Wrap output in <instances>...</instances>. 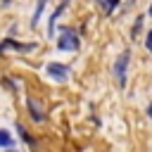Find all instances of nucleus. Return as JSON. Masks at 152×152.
I'll return each instance as SVG.
<instances>
[{"instance_id":"9d476101","label":"nucleus","mask_w":152,"mask_h":152,"mask_svg":"<svg viewBox=\"0 0 152 152\" xmlns=\"http://www.w3.org/2000/svg\"><path fill=\"white\" fill-rule=\"evenodd\" d=\"M145 48H147V52H152V31L145 33Z\"/></svg>"},{"instance_id":"39448f33","label":"nucleus","mask_w":152,"mask_h":152,"mask_svg":"<svg viewBox=\"0 0 152 152\" xmlns=\"http://www.w3.org/2000/svg\"><path fill=\"white\" fill-rule=\"evenodd\" d=\"M66 5H69V0H62V5H59V7H57L52 14H50V21H48V36H50V38L55 36V26H57V19H59V17H62V12L66 10Z\"/></svg>"},{"instance_id":"ddd939ff","label":"nucleus","mask_w":152,"mask_h":152,"mask_svg":"<svg viewBox=\"0 0 152 152\" xmlns=\"http://www.w3.org/2000/svg\"><path fill=\"white\" fill-rule=\"evenodd\" d=\"M2 5H10V0H2Z\"/></svg>"},{"instance_id":"0eeeda50","label":"nucleus","mask_w":152,"mask_h":152,"mask_svg":"<svg viewBox=\"0 0 152 152\" xmlns=\"http://www.w3.org/2000/svg\"><path fill=\"white\" fill-rule=\"evenodd\" d=\"M95 2H97V5L107 12V14H112V12L119 7V0H95Z\"/></svg>"},{"instance_id":"423d86ee","label":"nucleus","mask_w":152,"mask_h":152,"mask_svg":"<svg viewBox=\"0 0 152 152\" xmlns=\"http://www.w3.org/2000/svg\"><path fill=\"white\" fill-rule=\"evenodd\" d=\"M45 5H48V0H38V2H36V10H33V17H31V26H38V21H40V14H43V10H45Z\"/></svg>"},{"instance_id":"f257e3e1","label":"nucleus","mask_w":152,"mask_h":152,"mask_svg":"<svg viewBox=\"0 0 152 152\" xmlns=\"http://www.w3.org/2000/svg\"><path fill=\"white\" fill-rule=\"evenodd\" d=\"M128 64H131V52L128 50H124L116 59H114V66H112V74H114V81H116V86H126V81H128Z\"/></svg>"},{"instance_id":"7ed1b4c3","label":"nucleus","mask_w":152,"mask_h":152,"mask_svg":"<svg viewBox=\"0 0 152 152\" xmlns=\"http://www.w3.org/2000/svg\"><path fill=\"white\" fill-rule=\"evenodd\" d=\"M45 74L52 78V81H66L69 78V66L66 64H62V62H48L45 64Z\"/></svg>"},{"instance_id":"1a4fd4ad","label":"nucleus","mask_w":152,"mask_h":152,"mask_svg":"<svg viewBox=\"0 0 152 152\" xmlns=\"http://www.w3.org/2000/svg\"><path fill=\"white\" fill-rule=\"evenodd\" d=\"M142 21H145V17H138V19H135V24H133V31H131V36H138V33H140V28H142Z\"/></svg>"},{"instance_id":"f03ea898","label":"nucleus","mask_w":152,"mask_h":152,"mask_svg":"<svg viewBox=\"0 0 152 152\" xmlns=\"http://www.w3.org/2000/svg\"><path fill=\"white\" fill-rule=\"evenodd\" d=\"M81 48V40H78V33L74 28H62L59 31V38H57V50L62 52H76Z\"/></svg>"},{"instance_id":"f8f14e48","label":"nucleus","mask_w":152,"mask_h":152,"mask_svg":"<svg viewBox=\"0 0 152 152\" xmlns=\"http://www.w3.org/2000/svg\"><path fill=\"white\" fill-rule=\"evenodd\" d=\"M147 14H150V17H152V5H150V10H147Z\"/></svg>"},{"instance_id":"20e7f679","label":"nucleus","mask_w":152,"mask_h":152,"mask_svg":"<svg viewBox=\"0 0 152 152\" xmlns=\"http://www.w3.org/2000/svg\"><path fill=\"white\" fill-rule=\"evenodd\" d=\"M26 107H28V116H31L36 124H43V121H45V112H43V107L36 102V97H28V100H26Z\"/></svg>"},{"instance_id":"9b49d317","label":"nucleus","mask_w":152,"mask_h":152,"mask_svg":"<svg viewBox=\"0 0 152 152\" xmlns=\"http://www.w3.org/2000/svg\"><path fill=\"white\" fill-rule=\"evenodd\" d=\"M147 116H150V119H152V102H150V104H147Z\"/></svg>"},{"instance_id":"6e6552de","label":"nucleus","mask_w":152,"mask_h":152,"mask_svg":"<svg viewBox=\"0 0 152 152\" xmlns=\"http://www.w3.org/2000/svg\"><path fill=\"white\" fill-rule=\"evenodd\" d=\"M14 131H17V133H19V138H21V140H24V142H28V145H31V142H33V138H31V135H28V133H26V128H24V126H21V124H19V121H17V124H14Z\"/></svg>"}]
</instances>
